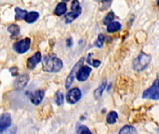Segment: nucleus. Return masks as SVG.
Returning <instances> with one entry per match:
<instances>
[{"label": "nucleus", "mask_w": 159, "mask_h": 134, "mask_svg": "<svg viewBox=\"0 0 159 134\" xmlns=\"http://www.w3.org/2000/svg\"><path fill=\"white\" fill-rule=\"evenodd\" d=\"M43 70L48 73H57L61 70L63 63L62 61L55 56H46L42 62Z\"/></svg>", "instance_id": "obj_1"}, {"label": "nucleus", "mask_w": 159, "mask_h": 134, "mask_svg": "<svg viewBox=\"0 0 159 134\" xmlns=\"http://www.w3.org/2000/svg\"><path fill=\"white\" fill-rule=\"evenodd\" d=\"M151 62V56L143 52L140 53L139 56L133 61V68L135 71H143L147 68Z\"/></svg>", "instance_id": "obj_2"}, {"label": "nucleus", "mask_w": 159, "mask_h": 134, "mask_svg": "<svg viewBox=\"0 0 159 134\" xmlns=\"http://www.w3.org/2000/svg\"><path fill=\"white\" fill-rule=\"evenodd\" d=\"M82 13V7L78 0H73L72 2V11L65 15V21L66 23L73 22L75 19H77L80 14Z\"/></svg>", "instance_id": "obj_3"}, {"label": "nucleus", "mask_w": 159, "mask_h": 134, "mask_svg": "<svg viewBox=\"0 0 159 134\" xmlns=\"http://www.w3.org/2000/svg\"><path fill=\"white\" fill-rule=\"evenodd\" d=\"M143 97L151 100H159V77L155 80L154 84L150 88L143 91Z\"/></svg>", "instance_id": "obj_4"}, {"label": "nucleus", "mask_w": 159, "mask_h": 134, "mask_svg": "<svg viewBox=\"0 0 159 134\" xmlns=\"http://www.w3.org/2000/svg\"><path fill=\"white\" fill-rule=\"evenodd\" d=\"M30 46H31V40L30 38L26 37L22 40L16 42L13 45V49L20 54H23L26 51H28V49H30Z\"/></svg>", "instance_id": "obj_5"}, {"label": "nucleus", "mask_w": 159, "mask_h": 134, "mask_svg": "<svg viewBox=\"0 0 159 134\" xmlns=\"http://www.w3.org/2000/svg\"><path fill=\"white\" fill-rule=\"evenodd\" d=\"M81 96H82V92L78 88L71 89L66 96L67 103H69L70 104H75L81 99Z\"/></svg>", "instance_id": "obj_6"}, {"label": "nucleus", "mask_w": 159, "mask_h": 134, "mask_svg": "<svg viewBox=\"0 0 159 134\" xmlns=\"http://www.w3.org/2000/svg\"><path fill=\"white\" fill-rule=\"evenodd\" d=\"M83 62H84V58L80 59V61L74 66V68H73L72 71L70 72L69 76H68L67 78H66V82H65V88H66V90H68V89L72 86V84H73V82H74V80H75V75L76 74L77 70L82 66Z\"/></svg>", "instance_id": "obj_7"}, {"label": "nucleus", "mask_w": 159, "mask_h": 134, "mask_svg": "<svg viewBox=\"0 0 159 134\" xmlns=\"http://www.w3.org/2000/svg\"><path fill=\"white\" fill-rule=\"evenodd\" d=\"M90 73H91V68L90 67H89V66H81L76 72V78H77L78 81L84 82L89 77Z\"/></svg>", "instance_id": "obj_8"}, {"label": "nucleus", "mask_w": 159, "mask_h": 134, "mask_svg": "<svg viewBox=\"0 0 159 134\" xmlns=\"http://www.w3.org/2000/svg\"><path fill=\"white\" fill-rule=\"evenodd\" d=\"M10 124H11V118L9 114L6 113L0 116V133L4 132L7 129H8Z\"/></svg>", "instance_id": "obj_9"}, {"label": "nucleus", "mask_w": 159, "mask_h": 134, "mask_svg": "<svg viewBox=\"0 0 159 134\" xmlns=\"http://www.w3.org/2000/svg\"><path fill=\"white\" fill-rule=\"evenodd\" d=\"M44 96H45V91L43 90H38L29 94V98H30L31 102L35 105L39 104L42 102Z\"/></svg>", "instance_id": "obj_10"}, {"label": "nucleus", "mask_w": 159, "mask_h": 134, "mask_svg": "<svg viewBox=\"0 0 159 134\" xmlns=\"http://www.w3.org/2000/svg\"><path fill=\"white\" fill-rule=\"evenodd\" d=\"M40 62H41V53L36 52L35 54H34L32 57H30L27 60V68L30 70H33Z\"/></svg>", "instance_id": "obj_11"}, {"label": "nucleus", "mask_w": 159, "mask_h": 134, "mask_svg": "<svg viewBox=\"0 0 159 134\" xmlns=\"http://www.w3.org/2000/svg\"><path fill=\"white\" fill-rule=\"evenodd\" d=\"M29 81V76L27 74H22V75H20L17 79L15 80V88L18 89V90H20V89H23L27 83Z\"/></svg>", "instance_id": "obj_12"}, {"label": "nucleus", "mask_w": 159, "mask_h": 134, "mask_svg": "<svg viewBox=\"0 0 159 134\" xmlns=\"http://www.w3.org/2000/svg\"><path fill=\"white\" fill-rule=\"evenodd\" d=\"M66 11H67V5L63 1V2H61L60 4L57 5V7H55V10H54V14L57 16H61V15L65 14Z\"/></svg>", "instance_id": "obj_13"}, {"label": "nucleus", "mask_w": 159, "mask_h": 134, "mask_svg": "<svg viewBox=\"0 0 159 134\" xmlns=\"http://www.w3.org/2000/svg\"><path fill=\"white\" fill-rule=\"evenodd\" d=\"M122 25L119 21H111L109 24H107V32L108 33H115L121 29Z\"/></svg>", "instance_id": "obj_14"}, {"label": "nucleus", "mask_w": 159, "mask_h": 134, "mask_svg": "<svg viewBox=\"0 0 159 134\" xmlns=\"http://www.w3.org/2000/svg\"><path fill=\"white\" fill-rule=\"evenodd\" d=\"M38 17H39V14H38L37 12H35V11H31V12H27V14H26L24 20H25V21H26L27 23H33V22H34V21L38 19Z\"/></svg>", "instance_id": "obj_15"}, {"label": "nucleus", "mask_w": 159, "mask_h": 134, "mask_svg": "<svg viewBox=\"0 0 159 134\" xmlns=\"http://www.w3.org/2000/svg\"><path fill=\"white\" fill-rule=\"evenodd\" d=\"M117 118H118L117 113L116 111H111L106 118V122L110 125H113L117 121Z\"/></svg>", "instance_id": "obj_16"}, {"label": "nucleus", "mask_w": 159, "mask_h": 134, "mask_svg": "<svg viewBox=\"0 0 159 134\" xmlns=\"http://www.w3.org/2000/svg\"><path fill=\"white\" fill-rule=\"evenodd\" d=\"M7 31L11 34V38H15L20 34V27L17 24H11L8 26Z\"/></svg>", "instance_id": "obj_17"}, {"label": "nucleus", "mask_w": 159, "mask_h": 134, "mask_svg": "<svg viewBox=\"0 0 159 134\" xmlns=\"http://www.w3.org/2000/svg\"><path fill=\"white\" fill-rule=\"evenodd\" d=\"M105 88H106V80H103L102 83L100 85V87L94 91V96H95L96 99H99V98L102 95V93H103Z\"/></svg>", "instance_id": "obj_18"}, {"label": "nucleus", "mask_w": 159, "mask_h": 134, "mask_svg": "<svg viewBox=\"0 0 159 134\" xmlns=\"http://www.w3.org/2000/svg\"><path fill=\"white\" fill-rule=\"evenodd\" d=\"M26 14H27L26 10L21 9L20 7H15V19L16 20H24Z\"/></svg>", "instance_id": "obj_19"}, {"label": "nucleus", "mask_w": 159, "mask_h": 134, "mask_svg": "<svg viewBox=\"0 0 159 134\" xmlns=\"http://www.w3.org/2000/svg\"><path fill=\"white\" fill-rule=\"evenodd\" d=\"M63 101H64V96H63L62 92L58 91V92L56 93V95H55V102H56V104L59 105V106H61V105H62Z\"/></svg>", "instance_id": "obj_20"}, {"label": "nucleus", "mask_w": 159, "mask_h": 134, "mask_svg": "<svg viewBox=\"0 0 159 134\" xmlns=\"http://www.w3.org/2000/svg\"><path fill=\"white\" fill-rule=\"evenodd\" d=\"M137 131L135 130L134 127L132 126H125L123 129H121L119 131V133L120 134H124V133H136Z\"/></svg>", "instance_id": "obj_21"}, {"label": "nucleus", "mask_w": 159, "mask_h": 134, "mask_svg": "<svg viewBox=\"0 0 159 134\" xmlns=\"http://www.w3.org/2000/svg\"><path fill=\"white\" fill-rule=\"evenodd\" d=\"M114 19H115V14H114L113 11H111V12H109V13L104 17V19H103V24H105V25L109 24L111 21H114Z\"/></svg>", "instance_id": "obj_22"}, {"label": "nucleus", "mask_w": 159, "mask_h": 134, "mask_svg": "<svg viewBox=\"0 0 159 134\" xmlns=\"http://www.w3.org/2000/svg\"><path fill=\"white\" fill-rule=\"evenodd\" d=\"M91 56H92V54H89V56H88V60H87V62L90 64V65H92L93 67H99L100 66V64H101V62L100 61H97V60H93L92 61V59H91Z\"/></svg>", "instance_id": "obj_23"}, {"label": "nucleus", "mask_w": 159, "mask_h": 134, "mask_svg": "<svg viewBox=\"0 0 159 134\" xmlns=\"http://www.w3.org/2000/svg\"><path fill=\"white\" fill-rule=\"evenodd\" d=\"M103 43H104V35L102 34H100L95 42V46L97 48H102L103 46Z\"/></svg>", "instance_id": "obj_24"}, {"label": "nucleus", "mask_w": 159, "mask_h": 134, "mask_svg": "<svg viewBox=\"0 0 159 134\" xmlns=\"http://www.w3.org/2000/svg\"><path fill=\"white\" fill-rule=\"evenodd\" d=\"M112 4V0H102V10L107 9Z\"/></svg>", "instance_id": "obj_25"}, {"label": "nucleus", "mask_w": 159, "mask_h": 134, "mask_svg": "<svg viewBox=\"0 0 159 134\" xmlns=\"http://www.w3.org/2000/svg\"><path fill=\"white\" fill-rule=\"evenodd\" d=\"M77 133H84V132H88V133H90L91 132L89 131V129H88L86 126H79L77 131H76Z\"/></svg>", "instance_id": "obj_26"}, {"label": "nucleus", "mask_w": 159, "mask_h": 134, "mask_svg": "<svg viewBox=\"0 0 159 134\" xmlns=\"http://www.w3.org/2000/svg\"><path fill=\"white\" fill-rule=\"evenodd\" d=\"M9 71H10L12 76H18V68L17 67H11L9 69Z\"/></svg>", "instance_id": "obj_27"}, {"label": "nucleus", "mask_w": 159, "mask_h": 134, "mask_svg": "<svg viewBox=\"0 0 159 134\" xmlns=\"http://www.w3.org/2000/svg\"><path fill=\"white\" fill-rule=\"evenodd\" d=\"M66 44H67V46H68V47H72V45H73V39H72V37L67 38V40H66Z\"/></svg>", "instance_id": "obj_28"}, {"label": "nucleus", "mask_w": 159, "mask_h": 134, "mask_svg": "<svg viewBox=\"0 0 159 134\" xmlns=\"http://www.w3.org/2000/svg\"><path fill=\"white\" fill-rule=\"evenodd\" d=\"M157 6H159V0H157Z\"/></svg>", "instance_id": "obj_29"}, {"label": "nucleus", "mask_w": 159, "mask_h": 134, "mask_svg": "<svg viewBox=\"0 0 159 134\" xmlns=\"http://www.w3.org/2000/svg\"><path fill=\"white\" fill-rule=\"evenodd\" d=\"M64 2H67V1H69V0H63Z\"/></svg>", "instance_id": "obj_30"}, {"label": "nucleus", "mask_w": 159, "mask_h": 134, "mask_svg": "<svg viewBox=\"0 0 159 134\" xmlns=\"http://www.w3.org/2000/svg\"><path fill=\"white\" fill-rule=\"evenodd\" d=\"M96 1H98V0H96Z\"/></svg>", "instance_id": "obj_31"}]
</instances>
